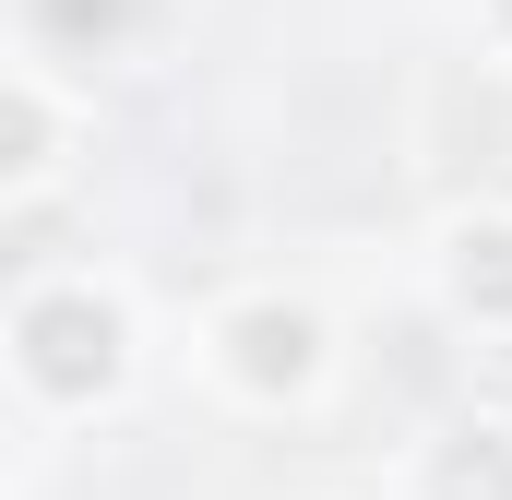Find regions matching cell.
<instances>
[{
    "instance_id": "obj_3",
    "label": "cell",
    "mask_w": 512,
    "mask_h": 500,
    "mask_svg": "<svg viewBox=\"0 0 512 500\" xmlns=\"http://www.w3.org/2000/svg\"><path fill=\"white\" fill-rule=\"evenodd\" d=\"M429 298H441V322H465V334H512V203L441 215V239H429Z\"/></svg>"
},
{
    "instance_id": "obj_6",
    "label": "cell",
    "mask_w": 512,
    "mask_h": 500,
    "mask_svg": "<svg viewBox=\"0 0 512 500\" xmlns=\"http://www.w3.org/2000/svg\"><path fill=\"white\" fill-rule=\"evenodd\" d=\"M131 12H143V0H24V60H48V72L120 60V48H131Z\"/></svg>"
},
{
    "instance_id": "obj_7",
    "label": "cell",
    "mask_w": 512,
    "mask_h": 500,
    "mask_svg": "<svg viewBox=\"0 0 512 500\" xmlns=\"http://www.w3.org/2000/svg\"><path fill=\"white\" fill-rule=\"evenodd\" d=\"M465 24H477V48L512 72V0H465Z\"/></svg>"
},
{
    "instance_id": "obj_2",
    "label": "cell",
    "mask_w": 512,
    "mask_h": 500,
    "mask_svg": "<svg viewBox=\"0 0 512 500\" xmlns=\"http://www.w3.org/2000/svg\"><path fill=\"white\" fill-rule=\"evenodd\" d=\"M191 346H203V381H215L227 405H251V417H298V405H322V381H334V322H322L298 286H239V298H215Z\"/></svg>"
},
{
    "instance_id": "obj_4",
    "label": "cell",
    "mask_w": 512,
    "mask_h": 500,
    "mask_svg": "<svg viewBox=\"0 0 512 500\" xmlns=\"http://www.w3.org/2000/svg\"><path fill=\"white\" fill-rule=\"evenodd\" d=\"M60 167H72V72L12 48V72H0V191L36 203Z\"/></svg>"
},
{
    "instance_id": "obj_5",
    "label": "cell",
    "mask_w": 512,
    "mask_h": 500,
    "mask_svg": "<svg viewBox=\"0 0 512 500\" xmlns=\"http://www.w3.org/2000/svg\"><path fill=\"white\" fill-rule=\"evenodd\" d=\"M405 500H512V417H441L405 465Z\"/></svg>"
},
{
    "instance_id": "obj_1",
    "label": "cell",
    "mask_w": 512,
    "mask_h": 500,
    "mask_svg": "<svg viewBox=\"0 0 512 500\" xmlns=\"http://www.w3.org/2000/svg\"><path fill=\"white\" fill-rule=\"evenodd\" d=\"M0 358L12 393L36 417H108L143 370V322H131V286L96 262H48L12 286V322H0Z\"/></svg>"
}]
</instances>
